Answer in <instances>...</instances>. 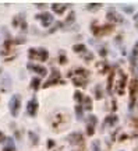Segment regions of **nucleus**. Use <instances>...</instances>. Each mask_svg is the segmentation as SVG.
Wrapping results in <instances>:
<instances>
[{"label":"nucleus","instance_id":"1","mask_svg":"<svg viewBox=\"0 0 138 151\" xmlns=\"http://www.w3.org/2000/svg\"><path fill=\"white\" fill-rule=\"evenodd\" d=\"M69 77L77 87H85L88 83V71L84 69H73L69 71Z\"/></svg>","mask_w":138,"mask_h":151},{"label":"nucleus","instance_id":"2","mask_svg":"<svg viewBox=\"0 0 138 151\" xmlns=\"http://www.w3.org/2000/svg\"><path fill=\"white\" fill-rule=\"evenodd\" d=\"M91 29H92V32H94V35H96V37H102V35H107L109 32H112V29H113V25H98L95 22H92L91 24Z\"/></svg>","mask_w":138,"mask_h":151},{"label":"nucleus","instance_id":"3","mask_svg":"<svg viewBox=\"0 0 138 151\" xmlns=\"http://www.w3.org/2000/svg\"><path fill=\"white\" fill-rule=\"evenodd\" d=\"M126 81H127V76L124 74V71L117 70V78H116V90H117V94H120V95H123V94H124Z\"/></svg>","mask_w":138,"mask_h":151},{"label":"nucleus","instance_id":"4","mask_svg":"<svg viewBox=\"0 0 138 151\" xmlns=\"http://www.w3.org/2000/svg\"><path fill=\"white\" fill-rule=\"evenodd\" d=\"M20 108H21V95L20 94H16L13 95L10 99V112L13 116H17L18 112H20Z\"/></svg>","mask_w":138,"mask_h":151},{"label":"nucleus","instance_id":"5","mask_svg":"<svg viewBox=\"0 0 138 151\" xmlns=\"http://www.w3.org/2000/svg\"><path fill=\"white\" fill-rule=\"evenodd\" d=\"M11 87V80H10V76L4 73V71L0 70V91H9Z\"/></svg>","mask_w":138,"mask_h":151},{"label":"nucleus","instance_id":"6","mask_svg":"<svg viewBox=\"0 0 138 151\" xmlns=\"http://www.w3.org/2000/svg\"><path fill=\"white\" fill-rule=\"evenodd\" d=\"M59 83H61V84H63L64 81L61 80V74H60L57 70H54V69H53V70H52V76H50V77H49V80L46 81L45 84H43V87H45V88H48L49 86L59 84Z\"/></svg>","mask_w":138,"mask_h":151},{"label":"nucleus","instance_id":"7","mask_svg":"<svg viewBox=\"0 0 138 151\" xmlns=\"http://www.w3.org/2000/svg\"><path fill=\"white\" fill-rule=\"evenodd\" d=\"M29 58L31 59H39L42 62H45V60H48V52L45 49H31L29 50Z\"/></svg>","mask_w":138,"mask_h":151},{"label":"nucleus","instance_id":"8","mask_svg":"<svg viewBox=\"0 0 138 151\" xmlns=\"http://www.w3.org/2000/svg\"><path fill=\"white\" fill-rule=\"evenodd\" d=\"M138 94V78H133L131 80V84H130V106H133L134 102H135V97Z\"/></svg>","mask_w":138,"mask_h":151},{"label":"nucleus","instance_id":"9","mask_svg":"<svg viewBox=\"0 0 138 151\" xmlns=\"http://www.w3.org/2000/svg\"><path fill=\"white\" fill-rule=\"evenodd\" d=\"M106 18H107V21L113 22V24H123L124 22V18L119 13H116V11H107Z\"/></svg>","mask_w":138,"mask_h":151},{"label":"nucleus","instance_id":"10","mask_svg":"<svg viewBox=\"0 0 138 151\" xmlns=\"http://www.w3.org/2000/svg\"><path fill=\"white\" fill-rule=\"evenodd\" d=\"M36 20H39V21L42 22L43 27H49V25H52V24H53V16H52V14H49V13L38 14Z\"/></svg>","mask_w":138,"mask_h":151},{"label":"nucleus","instance_id":"11","mask_svg":"<svg viewBox=\"0 0 138 151\" xmlns=\"http://www.w3.org/2000/svg\"><path fill=\"white\" fill-rule=\"evenodd\" d=\"M96 122H98V118L94 116V115H89V118H88V124H87V134L88 136H92L95 133Z\"/></svg>","mask_w":138,"mask_h":151},{"label":"nucleus","instance_id":"12","mask_svg":"<svg viewBox=\"0 0 138 151\" xmlns=\"http://www.w3.org/2000/svg\"><path fill=\"white\" fill-rule=\"evenodd\" d=\"M38 112V101L35 98H32L31 101L27 104V113L29 116H35Z\"/></svg>","mask_w":138,"mask_h":151},{"label":"nucleus","instance_id":"13","mask_svg":"<svg viewBox=\"0 0 138 151\" xmlns=\"http://www.w3.org/2000/svg\"><path fill=\"white\" fill-rule=\"evenodd\" d=\"M69 141H71L73 144H84V137L81 133H73V134L69 137Z\"/></svg>","mask_w":138,"mask_h":151},{"label":"nucleus","instance_id":"14","mask_svg":"<svg viewBox=\"0 0 138 151\" xmlns=\"http://www.w3.org/2000/svg\"><path fill=\"white\" fill-rule=\"evenodd\" d=\"M117 116L116 115H110V116H107L105 120H103V129L105 127H110V126H114V124L117 123Z\"/></svg>","mask_w":138,"mask_h":151},{"label":"nucleus","instance_id":"15","mask_svg":"<svg viewBox=\"0 0 138 151\" xmlns=\"http://www.w3.org/2000/svg\"><path fill=\"white\" fill-rule=\"evenodd\" d=\"M28 69L38 73L39 76H46V73H48L45 67H42V66H39V65H28Z\"/></svg>","mask_w":138,"mask_h":151},{"label":"nucleus","instance_id":"16","mask_svg":"<svg viewBox=\"0 0 138 151\" xmlns=\"http://www.w3.org/2000/svg\"><path fill=\"white\" fill-rule=\"evenodd\" d=\"M69 7V4H57V3H54L52 4V10L56 13V14H63L64 10Z\"/></svg>","mask_w":138,"mask_h":151},{"label":"nucleus","instance_id":"17","mask_svg":"<svg viewBox=\"0 0 138 151\" xmlns=\"http://www.w3.org/2000/svg\"><path fill=\"white\" fill-rule=\"evenodd\" d=\"M61 122H63V115H61V113H56V115L53 116V119H52V126L56 129Z\"/></svg>","mask_w":138,"mask_h":151},{"label":"nucleus","instance_id":"18","mask_svg":"<svg viewBox=\"0 0 138 151\" xmlns=\"http://www.w3.org/2000/svg\"><path fill=\"white\" fill-rule=\"evenodd\" d=\"M96 67H98L99 73H106V71L109 70V65H107L106 62H98V63H96Z\"/></svg>","mask_w":138,"mask_h":151},{"label":"nucleus","instance_id":"19","mask_svg":"<svg viewBox=\"0 0 138 151\" xmlns=\"http://www.w3.org/2000/svg\"><path fill=\"white\" fill-rule=\"evenodd\" d=\"M39 86H41V78H39V77H34L32 81H31V87L34 88V90H38Z\"/></svg>","mask_w":138,"mask_h":151},{"label":"nucleus","instance_id":"20","mask_svg":"<svg viewBox=\"0 0 138 151\" xmlns=\"http://www.w3.org/2000/svg\"><path fill=\"white\" fill-rule=\"evenodd\" d=\"M113 78H114V73H112L109 76V80H107V92L112 94V83H113Z\"/></svg>","mask_w":138,"mask_h":151},{"label":"nucleus","instance_id":"21","mask_svg":"<svg viewBox=\"0 0 138 151\" xmlns=\"http://www.w3.org/2000/svg\"><path fill=\"white\" fill-rule=\"evenodd\" d=\"M3 151H14V144L11 140H7V146L3 148Z\"/></svg>","mask_w":138,"mask_h":151},{"label":"nucleus","instance_id":"22","mask_svg":"<svg viewBox=\"0 0 138 151\" xmlns=\"http://www.w3.org/2000/svg\"><path fill=\"white\" fill-rule=\"evenodd\" d=\"M74 98H75V101H77V102H78V104H81V102H82V99H84V95H82V94H81V92L80 91H77V92H75V94H74Z\"/></svg>","mask_w":138,"mask_h":151},{"label":"nucleus","instance_id":"23","mask_svg":"<svg viewBox=\"0 0 138 151\" xmlns=\"http://www.w3.org/2000/svg\"><path fill=\"white\" fill-rule=\"evenodd\" d=\"M101 143H99V140H95L94 143H92V151H101V146H99Z\"/></svg>","mask_w":138,"mask_h":151},{"label":"nucleus","instance_id":"24","mask_svg":"<svg viewBox=\"0 0 138 151\" xmlns=\"http://www.w3.org/2000/svg\"><path fill=\"white\" fill-rule=\"evenodd\" d=\"M28 134H29V137H31L32 144H38V141H39V139H38L36 136H35V133H32V132H29Z\"/></svg>","mask_w":138,"mask_h":151},{"label":"nucleus","instance_id":"25","mask_svg":"<svg viewBox=\"0 0 138 151\" xmlns=\"http://www.w3.org/2000/svg\"><path fill=\"white\" fill-rule=\"evenodd\" d=\"M74 50H75V52H84L85 46L82 45V43H78V45H75V46H74Z\"/></svg>","mask_w":138,"mask_h":151},{"label":"nucleus","instance_id":"26","mask_svg":"<svg viewBox=\"0 0 138 151\" xmlns=\"http://www.w3.org/2000/svg\"><path fill=\"white\" fill-rule=\"evenodd\" d=\"M82 102L85 104V108H87V109H91V106H92V105H91V98L85 97V98H84V101H82Z\"/></svg>","mask_w":138,"mask_h":151},{"label":"nucleus","instance_id":"27","mask_svg":"<svg viewBox=\"0 0 138 151\" xmlns=\"http://www.w3.org/2000/svg\"><path fill=\"white\" fill-rule=\"evenodd\" d=\"M82 111H84V109H82V106H81V105H77L75 112H77V116H78V118H81V116H82Z\"/></svg>","mask_w":138,"mask_h":151},{"label":"nucleus","instance_id":"28","mask_svg":"<svg viewBox=\"0 0 138 151\" xmlns=\"http://www.w3.org/2000/svg\"><path fill=\"white\" fill-rule=\"evenodd\" d=\"M66 56H64V52H61V55H60V56H59V62H60V63H66Z\"/></svg>","mask_w":138,"mask_h":151},{"label":"nucleus","instance_id":"29","mask_svg":"<svg viewBox=\"0 0 138 151\" xmlns=\"http://www.w3.org/2000/svg\"><path fill=\"white\" fill-rule=\"evenodd\" d=\"M135 59H137V48L133 50V56H131V62H133V65L135 63Z\"/></svg>","mask_w":138,"mask_h":151},{"label":"nucleus","instance_id":"30","mask_svg":"<svg viewBox=\"0 0 138 151\" xmlns=\"http://www.w3.org/2000/svg\"><path fill=\"white\" fill-rule=\"evenodd\" d=\"M101 90H102L101 86L96 87V97H98V98H101V97H102V91H101Z\"/></svg>","mask_w":138,"mask_h":151},{"label":"nucleus","instance_id":"31","mask_svg":"<svg viewBox=\"0 0 138 151\" xmlns=\"http://www.w3.org/2000/svg\"><path fill=\"white\" fill-rule=\"evenodd\" d=\"M87 7L92 10V9H99V7H102V4H88V6H87Z\"/></svg>","mask_w":138,"mask_h":151},{"label":"nucleus","instance_id":"32","mask_svg":"<svg viewBox=\"0 0 138 151\" xmlns=\"http://www.w3.org/2000/svg\"><path fill=\"white\" fill-rule=\"evenodd\" d=\"M54 146V141L53 140H48V148H52Z\"/></svg>","mask_w":138,"mask_h":151},{"label":"nucleus","instance_id":"33","mask_svg":"<svg viewBox=\"0 0 138 151\" xmlns=\"http://www.w3.org/2000/svg\"><path fill=\"white\" fill-rule=\"evenodd\" d=\"M126 13H133V7H124Z\"/></svg>","mask_w":138,"mask_h":151},{"label":"nucleus","instance_id":"34","mask_svg":"<svg viewBox=\"0 0 138 151\" xmlns=\"http://www.w3.org/2000/svg\"><path fill=\"white\" fill-rule=\"evenodd\" d=\"M101 56H103V58L106 56V49H103V48L101 49Z\"/></svg>","mask_w":138,"mask_h":151},{"label":"nucleus","instance_id":"35","mask_svg":"<svg viewBox=\"0 0 138 151\" xmlns=\"http://www.w3.org/2000/svg\"><path fill=\"white\" fill-rule=\"evenodd\" d=\"M4 140H6L4 134H3V133H1V132H0V141H4Z\"/></svg>","mask_w":138,"mask_h":151},{"label":"nucleus","instance_id":"36","mask_svg":"<svg viewBox=\"0 0 138 151\" xmlns=\"http://www.w3.org/2000/svg\"><path fill=\"white\" fill-rule=\"evenodd\" d=\"M134 20H135V21H137V22H135V27L138 28V14H137V16H135V17H134Z\"/></svg>","mask_w":138,"mask_h":151},{"label":"nucleus","instance_id":"37","mask_svg":"<svg viewBox=\"0 0 138 151\" xmlns=\"http://www.w3.org/2000/svg\"><path fill=\"white\" fill-rule=\"evenodd\" d=\"M134 151H138V147H137V148H135V150H134Z\"/></svg>","mask_w":138,"mask_h":151}]
</instances>
